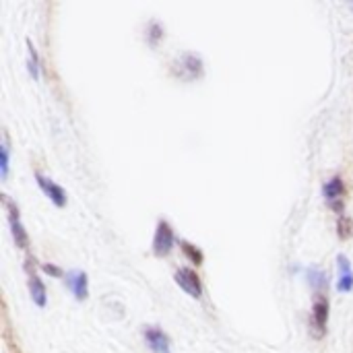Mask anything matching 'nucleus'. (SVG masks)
Here are the masks:
<instances>
[{"instance_id":"f257e3e1","label":"nucleus","mask_w":353,"mask_h":353,"mask_svg":"<svg viewBox=\"0 0 353 353\" xmlns=\"http://www.w3.org/2000/svg\"><path fill=\"white\" fill-rule=\"evenodd\" d=\"M170 72L174 79L184 81V83H192L205 77V62L199 54L194 52H182L178 54L172 64H170Z\"/></svg>"},{"instance_id":"f03ea898","label":"nucleus","mask_w":353,"mask_h":353,"mask_svg":"<svg viewBox=\"0 0 353 353\" xmlns=\"http://www.w3.org/2000/svg\"><path fill=\"white\" fill-rule=\"evenodd\" d=\"M2 205H4V211H6V219H8V228H10L12 242L17 244V248L29 250V234H27V228L21 221L19 205L10 196H6V194H2Z\"/></svg>"},{"instance_id":"7ed1b4c3","label":"nucleus","mask_w":353,"mask_h":353,"mask_svg":"<svg viewBox=\"0 0 353 353\" xmlns=\"http://www.w3.org/2000/svg\"><path fill=\"white\" fill-rule=\"evenodd\" d=\"M178 244L176 240V232L172 228V223L168 219H159L153 232V242H151V252L157 259H165L174 252V246Z\"/></svg>"},{"instance_id":"20e7f679","label":"nucleus","mask_w":353,"mask_h":353,"mask_svg":"<svg viewBox=\"0 0 353 353\" xmlns=\"http://www.w3.org/2000/svg\"><path fill=\"white\" fill-rule=\"evenodd\" d=\"M329 316H331V304L327 296H316L310 312V333L314 339H323L329 329Z\"/></svg>"},{"instance_id":"39448f33","label":"nucleus","mask_w":353,"mask_h":353,"mask_svg":"<svg viewBox=\"0 0 353 353\" xmlns=\"http://www.w3.org/2000/svg\"><path fill=\"white\" fill-rule=\"evenodd\" d=\"M174 281H176V285H178L184 294H188L192 300H201V298L205 296L203 279H201V275H199L194 269H190V267H178V269L174 271Z\"/></svg>"},{"instance_id":"423d86ee","label":"nucleus","mask_w":353,"mask_h":353,"mask_svg":"<svg viewBox=\"0 0 353 353\" xmlns=\"http://www.w3.org/2000/svg\"><path fill=\"white\" fill-rule=\"evenodd\" d=\"M347 192V186L343 182L341 176H333L323 184V196L327 201V205L337 213V215H345V203L343 196Z\"/></svg>"},{"instance_id":"0eeeda50","label":"nucleus","mask_w":353,"mask_h":353,"mask_svg":"<svg viewBox=\"0 0 353 353\" xmlns=\"http://www.w3.org/2000/svg\"><path fill=\"white\" fill-rule=\"evenodd\" d=\"M143 341L147 345V350L151 353H172V341L168 337V333L157 327V325H145L141 329Z\"/></svg>"},{"instance_id":"6e6552de","label":"nucleus","mask_w":353,"mask_h":353,"mask_svg":"<svg viewBox=\"0 0 353 353\" xmlns=\"http://www.w3.org/2000/svg\"><path fill=\"white\" fill-rule=\"evenodd\" d=\"M33 263H35V261H33L31 256L25 261V271H27V290H29V296H31L33 304H35L37 308H46V304H48V290H46V283L41 281V277L35 273Z\"/></svg>"},{"instance_id":"1a4fd4ad","label":"nucleus","mask_w":353,"mask_h":353,"mask_svg":"<svg viewBox=\"0 0 353 353\" xmlns=\"http://www.w3.org/2000/svg\"><path fill=\"white\" fill-rule=\"evenodd\" d=\"M35 182H37L39 190L43 192V196H46V199H50V203H52V205H56L58 209L66 207V203H68V194H66V190H64L58 182H54L52 178H48V176H46V174H41V172H35Z\"/></svg>"},{"instance_id":"9d476101","label":"nucleus","mask_w":353,"mask_h":353,"mask_svg":"<svg viewBox=\"0 0 353 353\" xmlns=\"http://www.w3.org/2000/svg\"><path fill=\"white\" fill-rule=\"evenodd\" d=\"M64 285L77 302H85L89 298V275L85 271H81V269L66 271Z\"/></svg>"},{"instance_id":"9b49d317","label":"nucleus","mask_w":353,"mask_h":353,"mask_svg":"<svg viewBox=\"0 0 353 353\" xmlns=\"http://www.w3.org/2000/svg\"><path fill=\"white\" fill-rule=\"evenodd\" d=\"M337 292L339 294L353 292V267L347 254H337Z\"/></svg>"},{"instance_id":"f8f14e48","label":"nucleus","mask_w":353,"mask_h":353,"mask_svg":"<svg viewBox=\"0 0 353 353\" xmlns=\"http://www.w3.org/2000/svg\"><path fill=\"white\" fill-rule=\"evenodd\" d=\"M304 279H306L308 288L314 290L319 296H325V292L329 290V273L316 265H310L304 269Z\"/></svg>"},{"instance_id":"ddd939ff","label":"nucleus","mask_w":353,"mask_h":353,"mask_svg":"<svg viewBox=\"0 0 353 353\" xmlns=\"http://www.w3.org/2000/svg\"><path fill=\"white\" fill-rule=\"evenodd\" d=\"M163 37H165V27L161 25L159 19H151L145 25V41H147V46L149 48H157Z\"/></svg>"},{"instance_id":"4468645a","label":"nucleus","mask_w":353,"mask_h":353,"mask_svg":"<svg viewBox=\"0 0 353 353\" xmlns=\"http://www.w3.org/2000/svg\"><path fill=\"white\" fill-rule=\"evenodd\" d=\"M25 46H27V70L37 81L39 79V72H41V58H39L37 48L33 46V41L29 37L25 39Z\"/></svg>"},{"instance_id":"2eb2a0df","label":"nucleus","mask_w":353,"mask_h":353,"mask_svg":"<svg viewBox=\"0 0 353 353\" xmlns=\"http://www.w3.org/2000/svg\"><path fill=\"white\" fill-rule=\"evenodd\" d=\"M178 246H180L182 254H184L192 265L201 267V265L205 263V254H203V250H201L196 244H192V242H188V240H178Z\"/></svg>"},{"instance_id":"dca6fc26","label":"nucleus","mask_w":353,"mask_h":353,"mask_svg":"<svg viewBox=\"0 0 353 353\" xmlns=\"http://www.w3.org/2000/svg\"><path fill=\"white\" fill-rule=\"evenodd\" d=\"M8 172H10V145H8V137L4 134L0 143V178L6 180Z\"/></svg>"},{"instance_id":"f3484780","label":"nucleus","mask_w":353,"mask_h":353,"mask_svg":"<svg viewBox=\"0 0 353 353\" xmlns=\"http://www.w3.org/2000/svg\"><path fill=\"white\" fill-rule=\"evenodd\" d=\"M335 230H337L339 240H350V238H353V219L350 215H339Z\"/></svg>"},{"instance_id":"a211bd4d","label":"nucleus","mask_w":353,"mask_h":353,"mask_svg":"<svg viewBox=\"0 0 353 353\" xmlns=\"http://www.w3.org/2000/svg\"><path fill=\"white\" fill-rule=\"evenodd\" d=\"M39 269H41V273H43V275L54 277V279H62V277H66V273L62 271V267H58V265H54V263H43Z\"/></svg>"},{"instance_id":"6ab92c4d","label":"nucleus","mask_w":353,"mask_h":353,"mask_svg":"<svg viewBox=\"0 0 353 353\" xmlns=\"http://www.w3.org/2000/svg\"><path fill=\"white\" fill-rule=\"evenodd\" d=\"M350 8H352V10H353V2H352V4H350Z\"/></svg>"}]
</instances>
